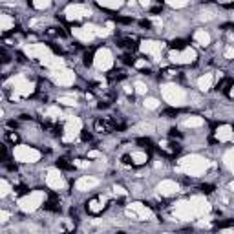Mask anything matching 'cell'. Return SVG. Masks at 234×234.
Masks as SVG:
<instances>
[{
    "label": "cell",
    "mask_w": 234,
    "mask_h": 234,
    "mask_svg": "<svg viewBox=\"0 0 234 234\" xmlns=\"http://www.w3.org/2000/svg\"><path fill=\"white\" fill-rule=\"evenodd\" d=\"M106 77H108V80H110V82H119V80L126 79V73H124L123 70H112V72H110Z\"/></svg>",
    "instance_id": "1"
},
{
    "label": "cell",
    "mask_w": 234,
    "mask_h": 234,
    "mask_svg": "<svg viewBox=\"0 0 234 234\" xmlns=\"http://www.w3.org/2000/svg\"><path fill=\"white\" fill-rule=\"evenodd\" d=\"M187 44H188V40H185V39H174L172 42H170V50H183Z\"/></svg>",
    "instance_id": "2"
},
{
    "label": "cell",
    "mask_w": 234,
    "mask_h": 234,
    "mask_svg": "<svg viewBox=\"0 0 234 234\" xmlns=\"http://www.w3.org/2000/svg\"><path fill=\"white\" fill-rule=\"evenodd\" d=\"M57 167H58V168H62V170H73V165H72V163H68V159H66V157H60V159H58Z\"/></svg>",
    "instance_id": "3"
},
{
    "label": "cell",
    "mask_w": 234,
    "mask_h": 234,
    "mask_svg": "<svg viewBox=\"0 0 234 234\" xmlns=\"http://www.w3.org/2000/svg\"><path fill=\"white\" fill-rule=\"evenodd\" d=\"M121 62L126 64V66H134V64H136V58H134L132 53H124V55L121 57Z\"/></svg>",
    "instance_id": "4"
},
{
    "label": "cell",
    "mask_w": 234,
    "mask_h": 234,
    "mask_svg": "<svg viewBox=\"0 0 234 234\" xmlns=\"http://www.w3.org/2000/svg\"><path fill=\"white\" fill-rule=\"evenodd\" d=\"M199 190H201V192H203V194H210V192H212V190H214V185H209V183H207V185H205V183H203V185H201V187H199Z\"/></svg>",
    "instance_id": "5"
},
{
    "label": "cell",
    "mask_w": 234,
    "mask_h": 234,
    "mask_svg": "<svg viewBox=\"0 0 234 234\" xmlns=\"http://www.w3.org/2000/svg\"><path fill=\"white\" fill-rule=\"evenodd\" d=\"M80 141H82V143H90V141H92V134H90L88 130H82V132H80Z\"/></svg>",
    "instance_id": "6"
},
{
    "label": "cell",
    "mask_w": 234,
    "mask_h": 234,
    "mask_svg": "<svg viewBox=\"0 0 234 234\" xmlns=\"http://www.w3.org/2000/svg\"><path fill=\"white\" fill-rule=\"evenodd\" d=\"M112 19L115 20V22H119V24H132V19L130 17H119L117 15V17H112Z\"/></svg>",
    "instance_id": "7"
},
{
    "label": "cell",
    "mask_w": 234,
    "mask_h": 234,
    "mask_svg": "<svg viewBox=\"0 0 234 234\" xmlns=\"http://www.w3.org/2000/svg\"><path fill=\"white\" fill-rule=\"evenodd\" d=\"M6 139H9V141H11L13 145H15V143H19V141H20L19 134H13V132H7V134H6Z\"/></svg>",
    "instance_id": "8"
},
{
    "label": "cell",
    "mask_w": 234,
    "mask_h": 234,
    "mask_svg": "<svg viewBox=\"0 0 234 234\" xmlns=\"http://www.w3.org/2000/svg\"><path fill=\"white\" fill-rule=\"evenodd\" d=\"M139 26H141V28H146V29H152V22H150V20H141Z\"/></svg>",
    "instance_id": "9"
},
{
    "label": "cell",
    "mask_w": 234,
    "mask_h": 234,
    "mask_svg": "<svg viewBox=\"0 0 234 234\" xmlns=\"http://www.w3.org/2000/svg\"><path fill=\"white\" fill-rule=\"evenodd\" d=\"M168 136L172 137V139H176V137H177V139H179V137H181V134H179V130H176V128H172V130H170V134H168Z\"/></svg>",
    "instance_id": "10"
},
{
    "label": "cell",
    "mask_w": 234,
    "mask_h": 234,
    "mask_svg": "<svg viewBox=\"0 0 234 234\" xmlns=\"http://www.w3.org/2000/svg\"><path fill=\"white\" fill-rule=\"evenodd\" d=\"M221 29H234V24H223Z\"/></svg>",
    "instance_id": "11"
}]
</instances>
